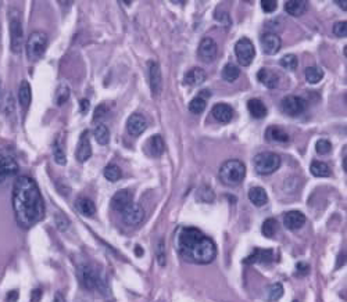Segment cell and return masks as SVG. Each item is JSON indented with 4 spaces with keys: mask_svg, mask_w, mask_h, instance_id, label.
<instances>
[{
    "mask_svg": "<svg viewBox=\"0 0 347 302\" xmlns=\"http://www.w3.org/2000/svg\"><path fill=\"white\" fill-rule=\"evenodd\" d=\"M13 209L20 227L30 229L45 216V202L38 184L30 176H20L13 186Z\"/></svg>",
    "mask_w": 347,
    "mask_h": 302,
    "instance_id": "6da1fadb",
    "label": "cell"
},
{
    "mask_svg": "<svg viewBox=\"0 0 347 302\" xmlns=\"http://www.w3.org/2000/svg\"><path fill=\"white\" fill-rule=\"evenodd\" d=\"M177 247L181 258L191 263L207 265L216 259L214 241L196 227H182L177 236Z\"/></svg>",
    "mask_w": 347,
    "mask_h": 302,
    "instance_id": "7a4b0ae2",
    "label": "cell"
},
{
    "mask_svg": "<svg viewBox=\"0 0 347 302\" xmlns=\"http://www.w3.org/2000/svg\"><path fill=\"white\" fill-rule=\"evenodd\" d=\"M77 276L85 290H99L103 295L110 292L106 277L100 272H97L95 267L90 266L89 263H81L77 270Z\"/></svg>",
    "mask_w": 347,
    "mask_h": 302,
    "instance_id": "3957f363",
    "label": "cell"
},
{
    "mask_svg": "<svg viewBox=\"0 0 347 302\" xmlns=\"http://www.w3.org/2000/svg\"><path fill=\"white\" fill-rule=\"evenodd\" d=\"M220 179L227 186H238L246 176V166L239 160H229L220 168Z\"/></svg>",
    "mask_w": 347,
    "mask_h": 302,
    "instance_id": "277c9868",
    "label": "cell"
},
{
    "mask_svg": "<svg viewBox=\"0 0 347 302\" xmlns=\"http://www.w3.org/2000/svg\"><path fill=\"white\" fill-rule=\"evenodd\" d=\"M48 48V35L42 31H34L27 39L25 50L30 61H38L42 57Z\"/></svg>",
    "mask_w": 347,
    "mask_h": 302,
    "instance_id": "5b68a950",
    "label": "cell"
},
{
    "mask_svg": "<svg viewBox=\"0 0 347 302\" xmlns=\"http://www.w3.org/2000/svg\"><path fill=\"white\" fill-rule=\"evenodd\" d=\"M24 45V30L20 13L13 10L10 13V46L14 53H20Z\"/></svg>",
    "mask_w": 347,
    "mask_h": 302,
    "instance_id": "8992f818",
    "label": "cell"
},
{
    "mask_svg": "<svg viewBox=\"0 0 347 302\" xmlns=\"http://www.w3.org/2000/svg\"><path fill=\"white\" fill-rule=\"evenodd\" d=\"M281 166V157L275 153H260L254 158V169L260 175H271Z\"/></svg>",
    "mask_w": 347,
    "mask_h": 302,
    "instance_id": "52a82bcc",
    "label": "cell"
},
{
    "mask_svg": "<svg viewBox=\"0 0 347 302\" xmlns=\"http://www.w3.org/2000/svg\"><path fill=\"white\" fill-rule=\"evenodd\" d=\"M235 56L238 59V63L240 66L247 67L250 66L256 56V50H254V45L250 39L247 38H242L236 42L235 45Z\"/></svg>",
    "mask_w": 347,
    "mask_h": 302,
    "instance_id": "ba28073f",
    "label": "cell"
},
{
    "mask_svg": "<svg viewBox=\"0 0 347 302\" xmlns=\"http://www.w3.org/2000/svg\"><path fill=\"white\" fill-rule=\"evenodd\" d=\"M282 111L290 115V117H297L300 114H303L307 108V101L300 97V96H286L281 103Z\"/></svg>",
    "mask_w": 347,
    "mask_h": 302,
    "instance_id": "9c48e42d",
    "label": "cell"
},
{
    "mask_svg": "<svg viewBox=\"0 0 347 302\" xmlns=\"http://www.w3.org/2000/svg\"><path fill=\"white\" fill-rule=\"evenodd\" d=\"M122 222L128 226H138L144 219V209L140 204H129L122 211Z\"/></svg>",
    "mask_w": 347,
    "mask_h": 302,
    "instance_id": "30bf717a",
    "label": "cell"
},
{
    "mask_svg": "<svg viewBox=\"0 0 347 302\" xmlns=\"http://www.w3.org/2000/svg\"><path fill=\"white\" fill-rule=\"evenodd\" d=\"M147 74H149V86L153 96H158L161 92V71H160V66L156 61H149L147 63Z\"/></svg>",
    "mask_w": 347,
    "mask_h": 302,
    "instance_id": "8fae6325",
    "label": "cell"
},
{
    "mask_svg": "<svg viewBox=\"0 0 347 302\" xmlns=\"http://www.w3.org/2000/svg\"><path fill=\"white\" fill-rule=\"evenodd\" d=\"M217 52H218V46H217L214 39H211V38H204V39H202L198 50L199 57H200V59L203 60V61H206V63H211L213 60L216 59Z\"/></svg>",
    "mask_w": 347,
    "mask_h": 302,
    "instance_id": "7c38bea8",
    "label": "cell"
},
{
    "mask_svg": "<svg viewBox=\"0 0 347 302\" xmlns=\"http://www.w3.org/2000/svg\"><path fill=\"white\" fill-rule=\"evenodd\" d=\"M75 157L79 162H85L88 161L92 157V146H90V139H89V132L84 131L82 135L79 137L78 147H77V151H75Z\"/></svg>",
    "mask_w": 347,
    "mask_h": 302,
    "instance_id": "4fadbf2b",
    "label": "cell"
},
{
    "mask_svg": "<svg viewBox=\"0 0 347 302\" xmlns=\"http://www.w3.org/2000/svg\"><path fill=\"white\" fill-rule=\"evenodd\" d=\"M147 128V121L142 114H132L131 117L126 121V129L131 133L132 136H139L142 135Z\"/></svg>",
    "mask_w": 347,
    "mask_h": 302,
    "instance_id": "5bb4252c",
    "label": "cell"
},
{
    "mask_svg": "<svg viewBox=\"0 0 347 302\" xmlns=\"http://www.w3.org/2000/svg\"><path fill=\"white\" fill-rule=\"evenodd\" d=\"M261 48H263L265 54L274 56L281 49V38L276 35V34H272V32L264 34L263 38H261Z\"/></svg>",
    "mask_w": 347,
    "mask_h": 302,
    "instance_id": "9a60e30c",
    "label": "cell"
},
{
    "mask_svg": "<svg viewBox=\"0 0 347 302\" xmlns=\"http://www.w3.org/2000/svg\"><path fill=\"white\" fill-rule=\"evenodd\" d=\"M211 115H213V118L216 119L217 122L228 124L231 119L234 118V108L229 106V104H225V103H218V104L213 107Z\"/></svg>",
    "mask_w": 347,
    "mask_h": 302,
    "instance_id": "2e32d148",
    "label": "cell"
},
{
    "mask_svg": "<svg viewBox=\"0 0 347 302\" xmlns=\"http://www.w3.org/2000/svg\"><path fill=\"white\" fill-rule=\"evenodd\" d=\"M18 172V164L10 157L0 155V183H3L7 178L14 176Z\"/></svg>",
    "mask_w": 347,
    "mask_h": 302,
    "instance_id": "e0dca14e",
    "label": "cell"
},
{
    "mask_svg": "<svg viewBox=\"0 0 347 302\" xmlns=\"http://www.w3.org/2000/svg\"><path fill=\"white\" fill-rule=\"evenodd\" d=\"M305 216L300 211H289L283 216V226L289 230H297L301 226H304Z\"/></svg>",
    "mask_w": 347,
    "mask_h": 302,
    "instance_id": "ac0fdd59",
    "label": "cell"
},
{
    "mask_svg": "<svg viewBox=\"0 0 347 302\" xmlns=\"http://www.w3.org/2000/svg\"><path fill=\"white\" fill-rule=\"evenodd\" d=\"M132 194L128 191V190H120L117 191L115 194L111 198V208L114 211H118V212H122L129 204H132Z\"/></svg>",
    "mask_w": 347,
    "mask_h": 302,
    "instance_id": "d6986e66",
    "label": "cell"
},
{
    "mask_svg": "<svg viewBox=\"0 0 347 302\" xmlns=\"http://www.w3.org/2000/svg\"><path fill=\"white\" fill-rule=\"evenodd\" d=\"M165 150V143L162 140V137L160 135H153L149 140L146 142V153L150 157H160Z\"/></svg>",
    "mask_w": 347,
    "mask_h": 302,
    "instance_id": "ffe728a7",
    "label": "cell"
},
{
    "mask_svg": "<svg viewBox=\"0 0 347 302\" xmlns=\"http://www.w3.org/2000/svg\"><path fill=\"white\" fill-rule=\"evenodd\" d=\"M265 139L268 142L274 143H287L290 140V136L285 129H282L281 126H276V125H272V126H268L267 131H265Z\"/></svg>",
    "mask_w": 347,
    "mask_h": 302,
    "instance_id": "44dd1931",
    "label": "cell"
},
{
    "mask_svg": "<svg viewBox=\"0 0 347 302\" xmlns=\"http://www.w3.org/2000/svg\"><path fill=\"white\" fill-rule=\"evenodd\" d=\"M206 78H207V75H206L204 70L199 68V67H195V68H192V70L186 72L185 78H184V83L188 85V86L195 88V86H200L206 81Z\"/></svg>",
    "mask_w": 347,
    "mask_h": 302,
    "instance_id": "7402d4cb",
    "label": "cell"
},
{
    "mask_svg": "<svg viewBox=\"0 0 347 302\" xmlns=\"http://www.w3.org/2000/svg\"><path fill=\"white\" fill-rule=\"evenodd\" d=\"M257 79L258 82H261L264 86H267L269 89L276 88V85L279 82L278 75H276L272 70H268V68H261V70L257 72Z\"/></svg>",
    "mask_w": 347,
    "mask_h": 302,
    "instance_id": "603a6c76",
    "label": "cell"
},
{
    "mask_svg": "<svg viewBox=\"0 0 347 302\" xmlns=\"http://www.w3.org/2000/svg\"><path fill=\"white\" fill-rule=\"evenodd\" d=\"M272 256H274L272 249L256 248L249 258H246L245 262L246 263H268L272 261Z\"/></svg>",
    "mask_w": 347,
    "mask_h": 302,
    "instance_id": "cb8c5ba5",
    "label": "cell"
},
{
    "mask_svg": "<svg viewBox=\"0 0 347 302\" xmlns=\"http://www.w3.org/2000/svg\"><path fill=\"white\" fill-rule=\"evenodd\" d=\"M31 99H32V90H31V85L28 81H23L20 83L18 88V101L23 110H28L31 104Z\"/></svg>",
    "mask_w": 347,
    "mask_h": 302,
    "instance_id": "d4e9b609",
    "label": "cell"
},
{
    "mask_svg": "<svg viewBox=\"0 0 347 302\" xmlns=\"http://www.w3.org/2000/svg\"><path fill=\"white\" fill-rule=\"evenodd\" d=\"M247 110H249V113H250L253 118L256 119L265 118L267 114H268L265 104L258 99H252V100L247 101Z\"/></svg>",
    "mask_w": 347,
    "mask_h": 302,
    "instance_id": "484cf974",
    "label": "cell"
},
{
    "mask_svg": "<svg viewBox=\"0 0 347 302\" xmlns=\"http://www.w3.org/2000/svg\"><path fill=\"white\" fill-rule=\"evenodd\" d=\"M75 207H77L79 213H82L84 216H88V218L93 216L96 213L95 202L88 197H79L78 200L75 201Z\"/></svg>",
    "mask_w": 347,
    "mask_h": 302,
    "instance_id": "4316f807",
    "label": "cell"
},
{
    "mask_svg": "<svg viewBox=\"0 0 347 302\" xmlns=\"http://www.w3.org/2000/svg\"><path fill=\"white\" fill-rule=\"evenodd\" d=\"M249 200L256 207H264L268 202V196L263 187H252L249 190Z\"/></svg>",
    "mask_w": 347,
    "mask_h": 302,
    "instance_id": "83f0119b",
    "label": "cell"
},
{
    "mask_svg": "<svg viewBox=\"0 0 347 302\" xmlns=\"http://www.w3.org/2000/svg\"><path fill=\"white\" fill-rule=\"evenodd\" d=\"M285 10L290 16L300 17L307 10V2H304V0H289L285 3Z\"/></svg>",
    "mask_w": 347,
    "mask_h": 302,
    "instance_id": "f1b7e54d",
    "label": "cell"
},
{
    "mask_svg": "<svg viewBox=\"0 0 347 302\" xmlns=\"http://www.w3.org/2000/svg\"><path fill=\"white\" fill-rule=\"evenodd\" d=\"M310 172H311L312 176H315V178H328V176H330V168L325 162H321V161L311 162Z\"/></svg>",
    "mask_w": 347,
    "mask_h": 302,
    "instance_id": "f546056e",
    "label": "cell"
},
{
    "mask_svg": "<svg viewBox=\"0 0 347 302\" xmlns=\"http://www.w3.org/2000/svg\"><path fill=\"white\" fill-rule=\"evenodd\" d=\"M93 136H95L96 142L102 146H106L110 142V131L104 124H97L93 129Z\"/></svg>",
    "mask_w": 347,
    "mask_h": 302,
    "instance_id": "4dcf8cb0",
    "label": "cell"
},
{
    "mask_svg": "<svg viewBox=\"0 0 347 302\" xmlns=\"http://www.w3.org/2000/svg\"><path fill=\"white\" fill-rule=\"evenodd\" d=\"M305 79L307 82L311 83V85H315L323 78V72L319 67H307L304 71Z\"/></svg>",
    "mask_w": 347,
    "mask_h": 302,
    "instance_id": "1f68e13d",
    "label": "cell"
},
{
    "mask_svg": "<svg viewBox=\"0 0 347 302\" xmlns=\"http://www.w3.org/2000/svg\"><path fill=\"white\" fill-rule=\"evenodd\" d=\"M240 75V71L238 67L235 66V64H227V66L224 67V70H222V79L224 81H227V82L232 83L235 82L238 78H239Z\"/></svg>",
    "mask_w": 347,
    "mask_h": 302,
    "instance_id": "d6a6232c",
    "label": "cell"
},
{
    "mask_svg": "<svg viewBox=\"0 0 347 302\" xmlns=\"http://www.w3.org/2000/svg\"><path fill=\"white\" fill-rule=\"evenodd\" d=\"M104 178L110 180V182H117L120 180L121 176H122V172H121L120 166H117L115 164H108L106 168H104Z\"/></svg>",
    "mask_w": 347,
    "mask_h": 302,
    "instance_id": "836d02e7",
    "label": "cell"
},
{
    "mask_svg": "<svg viewBox=\"0 0 347 302\" xmlns=\"http://www.w3.org/2000/svg\"><path fill=\"white\" fill-rule=\"evenodd\" d=\"M53 157H54V161H56L59 165H66L67 164L66 153H64V148H63V146H61L60 140H56V142H54Z\"/></svg>",
    "mask_w": 347,
    "mask_h": 302,
    "instance_id": "e575fe53",
    "label": "cell"
},
{
    "mask_svg": "<svg viewBox=\"0 0 347 302\" xmlns=\"http://www.w3.org/2000/svg\"><path fill=\"white\" fill-rule=\"evenodd\" d=\"M68 99H70V88L67 86L66 83H61L56 90V104L63 106L66 101H68Z\"/></svg>",
    "mask_w": 347,
    "mask_h": 302,
    "instance_id": "d590c367",
    "label": "cell"
},
{
    "mask_svg": "<svg viewBox=\"0 0 347 302\" xmlns=\"http://www.w3.org/2000/svg\"><path fill=\"white\" fill-rule=\"evenodd\" d=\"M276 230H278V222L274 218H268L264 220L263 226H261V231L265 237H274Z\"/></svg>",
    "mask_w": 347,
    "mask_h": 302,
    "instance_id": "8d00e7d4",
    "label": "cell"
},
{
    "mask_svg": "<svg viewBox=\"0 0 347 302\" xmlns=\"http://www.w3.org/2000/svg\"><path fill=\"white\" fill-rule=\"evenodd\" d=\"M282 295H283V287H282L281 283H275L267 288V299L268 301H278Z\"/></svg>",
    "mask_w": 347,
    "mask_h": 302,
    "instance_id": "74e56055",
    "label": "cell"
},
{
    "mask_svg": "<svg viewBox=\"0 0 347 302\" xmlns=\"http://www.w3.org/2000/svg\"><path fill=\"white\" fill-rule=\"evenodd\" d=\"M281 66L287 70V71H294L297 66H299V61H297V57L294 54H286L283 56L281 60Z\"/></svg>",
    "mask_w": 347,
    "mask_h": 302,
    "instance_id": "f35d334b",
    "label": "cell"
},
{
    "mask_svg": "<svg viewBox=\"0 0 347 302\" xmlns=\"http://www.w3.org/2000/svg\"><path fill=\"white\" fill-rule=\"evenodd\" d=\"M204 108H206V100H204L202 96L195 97L189 103V111L193 114H202L204 111Z\"/></svg>",
    "mask_w": 347,
    "mask_h": 302,
    "instance_id": "ab89813d",
    "label": "cell"
},
{
    "mask_svg": "<svg viewBox=\"0 0 347 302\" xmlns=\"http://www.w3.org/2000/svg\"><path fill=\"white\" fill-rule=\"evenodd\" d=\"M198 198L203 202H213L214 201V191L210 189L209 186H203L199 189Z\"/></svg>",
    "mask_w": 347,
    "mask_h": 302,
    "instance_id": "60d3db41",
    "label": "cell"
},
{
    "mask_svg": "<svg viewBox=\"0 0 347 302\" xmlns=\"http://www.w3.org/2000/svg\"><path fill=\"white\" fill-rule=\"evenodd\" d=\"M54 222L60 231H66L70 227V219L63 212H57L54 215Z\"/></svg>",
    "mask_w": 347,
    "mask_h": 302,
    "instance_id": "b9f144b4",
    "label": "cell"
},
{
    "mask_svg": "<svg viewBox=\"0 0 347 302\" xmlns=\"http://www.w3.org/2000/svg\"><path fill=\"white\" fill-rule=\"evenodd\" d=\"M315 151H317L319 155H326L329 154L332 151V144H330L329 140L326 139H319L315 144Z\"/></svg>",
    "mask_w": 347,
    "mask_h": 302,
    "instance_id": "7bdbcfd3",
    "label": "cell"
},
{
    "mask_svg": "<svg viewBox=\"0 0 347 302\" xmlns=\"http://www.w3.org/2000/svg\"><path fill=\"white\" fill-rule=\"evenodd\" d=\"M156 258L157 263H158L160 266H164V265H165V247H164V240L158 241V244H157Z\"/></svg>",
    "mask_w": 347,
    "mask_h": 302,
    "instance_id": "ee69618b",
    "label": "cell"
},
{
    "mask_svg": "<svg viewBox=\"0 0 347 302\" xmlns=\"http://www.w3.org/2000/svg\"><path fill=\"white\" fill-rule=\"evenodd\" d=\"M333 34L337 38H346L347 36V23L346 21H337L333 25Z\"/></svg>",
    "mask_w": 347,
    "mask_h": 302,
    "instance_id": "f6af8a7d",
    "label": "cell"
},
{
    "mask_svg": "<svg viewBox=\"0 0 347 302\" xmlns=\"http://www.w3.org/2000/svg\"><path fill=\"white\" fill-rule=\"evenodd\" d=\"M260 5H261V9H263L265 13H272L276 10L278 2H276V0H261Z\"/></svg>",
    "mask_w": 347,
    "mask_h": 302,
    "instance_id": "bcb514c9",
    "label": "cell"
},
{
    "mask_svg": "<svg viewBox=\"0 0 347 302\" xmlns=\"http://www.w3.org/2000/svg\"><path fill=\"white\" fill-rule=\"evenodd\" d=\"M108 113V108L106 104H100L99 107H96L95 115H93V121H99L100 118H103L106 114Z\"/></svg>",
    "mask_w": 347,
    "mask_h": 302,
    "instance_id": "7dc6e473",
    "label": "cell"
},
{
    "mask_svg": "<svg viewBox=\"0 0 347 302\" xmlns=\"http://www.w3.org/2000/svg\"><path fill=\"white\" fill-rule=\"evenodd\" d=\"M308 270H310V266L307 263H304V262H300V263H297V266H296V274L297 276H304V274L308 273Z\"/></svg>",
    "mask_w": 347,
    "mask_h": 302,
    "instance_id": "c3c4849f",
    "label": "cell"
},
{
    "mask_svg": "<svg viewBox=\"0 0 347 302\" xmlns=\"http://www.w3.org/2000/svg\"><path fill=\"white\" fill-rule=\"evenodd\" d=\"M89 107H90V103L88 99H82V100L79 101V111L82 114H86L88 111H89Z\"/></svg>",
    "mask_w": 347,
    "mask_h": 302,
    "instance_id": "681fc988",
    "label": "cell"
},
{
    "mask_svg": "<svg viewBox=\"0 0 347 302\" xmlns=\"http://www.w3.org/2000/svg\"><path fill=\"white\" fill-rule=\"evenodd\" d=\"M42 298V290L41 288H36V290L32 291V295H31V302H39V299Z\"/></svg>",
    "mask_w": 347,
    "mask_h": 302,
    "instance_id": "f907efd6",
    "label": "cell"
},
{
    "mask_svg": "<svg viewBox=\"0 0 347 302\" xmlns=\"http://www.w3.org/2000/svg\"><path fill=\"white\" fill-rule=\"evenodd\" d=\"M7 302H16L18 299V291L17 290H13L10 291L9 294H7Z\"/></svg>",
    "mask_w": 347,
    "mask_h": 302,
    "instance_id": "816d5d0a",
    "label": "cell"
},
{
    "mask_svg": "<svg viewBox=\"0 0 347 302\" xmlns=\"http://www.w3.org/2000/svg\"><path fill=\"white\" fill-rule=\"evenodd\" d=\"M135 255H138V256H143V249H142L140 245H136V247H135Z\"/></svg>",
    "mask_w": 347,
    "mask_h": 302,
    "instance_id": "f5cc1de1",
    "label": "cell"
},
{
    "mask_svg": "<svg viewBox=\"0 0 347 302\" xmlns=\"http://www.w3.org/2000/svg\"><path fill=\"white\" fill-rule=\"evenodd\" d=\"M336 3H337V5H339V6L341 7V10H346V9H347V7H346L347 2H346V0H337Z\"/></svg>",
    "mask_w": 347,
    "mask_h": 302,
    "instance_id": "db71d44e",
    "label": "cell"
},
{
    "mask_svg": "<svg viewBox=\"0 0 347 302\" xmlns=\"http://www.w3.org/2000/svg\"><path fill=\"white\" fill-rule=\"evenodd\" d=\"M293 302H297V301H293Z\"/></svg>",
    "mask_w": 347,
    "mask_h": 302,
    "instance_id": "11a10c76",
    "label": "cell"
}]
</instances>
